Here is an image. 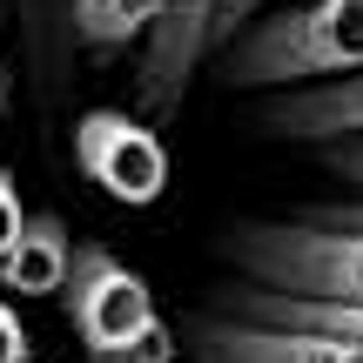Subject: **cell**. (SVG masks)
<instances>
[{
    "label": "cell",
    "mask_w": 363,
    "mask_h": 363,
    "mask_svg": "<svg viewBox=\"0 0 363 363\" xmlns=\"http://www.w3.org/2000/svg\"><path fill=\"white\" fill-rule=\"evenodd\" d=\"M242 256L256 276H269L289 296H337L363 303V235H330L316 222H283V229H249Z\"/></svg>",
    "instance_id": "2"
},
{
    "label": "cell",
    "mask_w": 363,
    "mask_h": 363,
    "mask_svg": "<svg viewBox=\"0 0 363 363\" xmlns=\"http://www.w3.org/2000/svg\"><path fill=\"white\" fill-rule=\"evenodd\" d=\"M242 310L256 323L276 330H310V337H330L343 350L363 357V303H337V296H283V289H249Z\"/></svg>",
    "instance_id": "7"
},
{
    "label": "cell",
    "mask_w": 363,
    "mask_h": 363,
    "mask_svg": "<svg viewBox=\"0 0 363 363\" xmlns=\"http://www.w3.org/2000/svg\"><path fill=\"white\" fill-rule=\"evenodd\" d=\"M67 256H74V242H67L61 216H21V235L0 249V289H13V296H54L67 283Z\"/></svg>",
    "instance_id": "6"
},
{
    "label": "cell",
    "mask_w": 363,
    "mask_h": 363,
    "mask_svg": "<svg viewBox=\"0 0 363 363\" xmlns=\"http://www.w3.org/2000/svg\"><path fill=\"white\" fill-rule=\"evenodd\" d=\"M74 162L94 189H108L115 202H135V208L169 189V155H162L155 128H142L128 115H108V108L74 121Z\"/></svg>",
    "instance_id": "4"
},
{
    "label": "cell",
    "mask_w": 363,
    "mask_h": 363,
    "mask_svg": "<svg viewBox=\"0 0 363 363\" xmlns=\"http://www.w3.org/2000/svg\"><path fill=\"white\" fill-rule=\"evenodd\" d=\"M162 7H169V0H74V34L88 40V48H121L128 34L155 27Z\"/></svg>",
    "instance_id": "8"
},
{
    "label": "cell",
    "mask_w": 363,
    "mask_h": 363,
    "mask_svg": "<svg viewBox=\"0 0 363 363\" xmlns=\"http://www.w3.org/2000/svg\"><path fill=\"white\" fill-rule=\"evenodd\" d=\"M337 67H363V0H310L296 13H276L229 54L235 88L337 74Z\"/></svg>",
    "instance_id": "1"
},
{
    "label": "cell",
    "mask_w": 363,
    "mask_h": 363,
    "mask_svg": "<svg viewBox=\"0 0 363 363\" xmlns=\"http://www.w3.org/2000/svg\"><path fill=\"white\" fill-rule=\"evenodd\" d=\"M169 350H175V343H169V330H148V337L135 343V350H121V357H101V363H169Z\"/></svg>",
    "instance_id": "9"
},
{
    "label": "cell",
    "mask_w": 363,
    "mask_h": 363,
    "mask_svg": "<svg viewBox=\"0 0 363 363\" xmlns=\"http://www.w3.org/2000/svg\"><path fill=\"white\" fill-rule=\"evenodd\" d=\"M67 283H74V289H67L74 330H81V343L94 350V363L135 350L148 330H162L155 323V303H148V283L128 269V262H115L101 242H88V249L67 256Z\"/></svg>",
    "instance_id": "3"
},
{
    "label": "cell",
    "mask_w": 363,
    "mask_h": 363,
    "mask_svg": "<svg viewBox=\"0 0 363 363\" xmlns=\"http://www.w3.org/2000/svg\"><path fill=\"white\" fill-rule=\"evenodd\" d=\"M330 222H337L343 235H363V208H330Z\"/></svg>",
    "instance_id": "13"
},
{
    "label": "cell",
    "mask_w": 363,
    "mask_h": 363,
    "mask_svg": "<svg viewBox=\"0 0 363 363\" xmlns=\"http://www.w3.org/2000/svg\"><path fill=\"white\" fill-rule=\"evenodd\" d=\"M0 108H7V81H0Z\"/></svg>",
    "instance_id": "14"
},
{
    "label": "cell",
    "mask_w": 363,
    "mask_h": 363,
    "mask_svg": "<svg viewBox=\"0 0 363 363\" xmlns=\"http://www.w3.org/2000/svg\"><path fill=\"white\" fill-rule=\"evenodd\" d=\"M0 363H27V330L7 303H0Z\"/></svg>",
    "instance_id": "10"
},
{
    "label": "cell",
    "mask_w": 363,
    "mask_h": 363,
    "mask_svg": "<svg viewBox=\"0 0 363 363\" xmlns=\"http://www.w3.org/2000/svg\"><path fill=\"white\" fill-rule=\"evenodd\" d=\"M208 363H363L357 350L310 330H276V323H208L202 330Z\"/></svg>",
    "instance_id": "5"
},
{
    "label": "cell",
    "mask_w": 363,
    "mask_h": 363,
    "mask_svg": "<svg viewBox=\"0 0 363 363\" xmlns=\"http://www.w3.org/2000/svg\"><path fill=\"white\" fill-rule=\"evenodd\" d=\"M330 169H337V175H350V182H363V142L337 148V155H330Z\"/></svg>",
    "instance_id": "12"
},
{
    "label": "cell",
    "mask_w": 363,
    "mask_h": 363,
    "mask_svg": "<svg viewBox=\"0 0 363 363\" xmlns=\"http://www.w3.org/2000/svg\"><path fill=\"white\" fill-rule=\"evenodd\" d=\"M13 235H21V195H13L7 175H0V249H7Z\"/></svg>",
    "instance_id": "11"
}]
</instances>
